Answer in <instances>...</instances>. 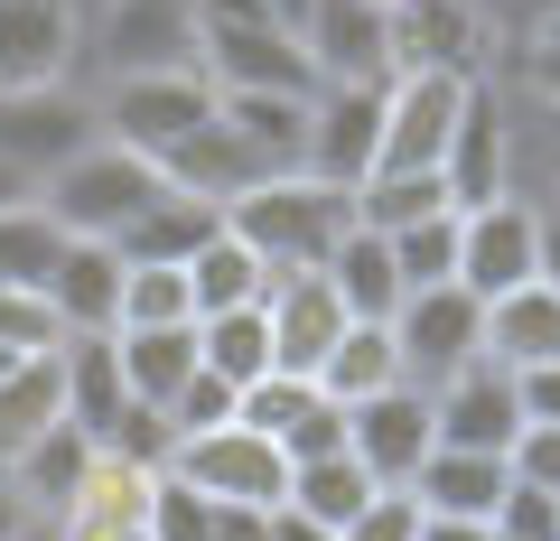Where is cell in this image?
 Wrapping results in <instances>:
<instances>
[{"mask_svg": "<svg viewBox=\"0 0 560 541\" xmlns=\"http://www.w3.org/2000/svg\"><path fill=\"white\" fill-rule=\"evenodd\" d=\"M160 197H168V168L121 150V141H94V150H75L66 168L38 178V215L57 234H75V243H121Z\"/></svg>", "mask_w": 560, "mask_h": 541, "instance_id": "6da1fadb", "label": "cell"}, {"mask_svg": "<svg viewBox=\"0 0 560 541\" xmlns=\"http://www.w3.org/2000/svg\"><path fill=\"white\" fill-rule=\"evenodd\" d=\"M224 224H234L271 271H318L346 243V224H355V187H327V178H308V168L300 178H261V187H243V197L224 205Z\"/></svg>", "mask_w": 560, "mask_h": 541, "instance_id": "7a4b0ae2", "label": "cell"}, {"mask_svg": "<svg viewBox=\"0 0 560 541\" xmlns=\"http://www.w3.org/2000/svg\"><path fill=\"white\" fill-rule=\"evenodd\" d=\"M84 75H197V0H113L84 20Z\"/></svg>", "mask_w": 560, "mask_h": 541, "instance_id": "3957f363", "label": "cell"}, {"mask_svg": "<svg viewBox=\"0 0 560 541\" xmlns=\"http://www.w3.org/2000/svg\"><path fill=\"white\" fill-rule=\"evenodd\" d=\"M94 113H103V141L168 168L215 121V84L206 75H121V84H94Z\"/></svg>", "mask_w": 560, "mask_h": 541, "instance_id": "277c9868", "label": "cell"}, {"mask_svg": "<svg viewBox=\"0 0 560 541\" xmlns=\"http://www.w3.org/2000/svg\"><path fill=\"white\" fill-rule=\"evenodd\" d=\"M467 84H477V75H448V66H420V75H393V84H383L374 178H440L448 131H458V113H467Z\"/></svg>", "mask_w": 560, "mask_h": 541, "instance_id": "5b68a950", "label": "cell"}, {"mask_svg": "<svg viewBox=\"0 0 560 541\" xmlns=\"http://www.w3.org/2000/svg\"><path fill=\"white\" fill-rule=\"evenodd\" d=\"M160 477H178L187 495H206V504H253V514H280V495H290V458H280L261 430H243V421L178 439Z\"/></svg>", "mask_w": 560, "mask_h": 541, "instance_id": "8992f818", "label": "cell"}, {"mask_svg": "<svg viewBox=\"0 0 560 541\" xmlns=\"http://www.w3.org/2000/svg\"><path fill=\"white\" fill-rule=\"evenodd\" d=\"M197 75L215 94H318L300 28L280 20H197Z\"/></svg>", "mask_w": 560, "mask_h": 541, "instance_id": "52a82bcc", "label": "cell"}, {"mask_svg": "<svg viewBox=\"0 0 560 541\" xmlns=\"http://www.w3.org/2000/svg\"><path fill=\"white\" fill-rule=\"evenodd\" d=\"M103 141V113H94V84H20L0 94V160L20 168L28 187L47 168H66L75 150Z\"/></svg>", "mask_w": 560, "mask_h": 541, "instance_id": "ba28073f", "label": "cell"}, {"mask_svg": "<svg viewBox=\"0 0 560 541\" xmlns=\"http://www.w3.org/2000/svg\"><path fill=\"white\" fill-rule=\"evenodd\" d=\"M541 281V205L523 197H486L458 215V290H477L486 308Z\"/></svg>", "mask_w": 560, "mask_h": 541, "instance_id": "9c48e42d", "label": "cell"}, {"mask_svg": "<svg viewBox=\"0 0 560 541\" xmlns=\"http://www.w3.org/2000/svg\"><path fill=\"white\" fill-rule=\"evenodd\" d=\"M393 345H401V383H448L458 364H477L486 355V299L477 290H458V281H440V290H411V299L393 308Z\"/></svg>", "mask_w": 560, "mask_h": 541, "instance_id": "30bf717a", "label": "cell"}, {"mask_svg": "<svg viewBox=\"0 0 560 541\" xmlns=\"http://www.w3.org/2000/svg\"><path fill=\"white\" fill-rule=\"evenodd\" d=\"M440 187L448 205H486V197H514V103L495 94V75L467 84V113L448 131V160H440Z\"/></svg>", "mask_w": 560, "mask_h": 541, "instance_id": "8fae6325", "label": "cell"}, {"mask_svg": "<svg viewBox=\"0 0 560 541\" xmlns=\"http://www.w3.org/2000/svg\"><path fill=\"white\" fill-rule=\"evenodd\" d=\"M430 448H440V430H430V392H420V383H393V392H374V401L346 411V458L374 485H393V495L420 477Z\"/></svg>", "mask_w": 560, "mask_h": 541, "instance_id": "7c38bea8", "label": "cell"}, {"mask_svg": "<svg viewBox=\"0 0 560 541\" xmlns=\"http://www.w3.org/2000/svg\"><path fill=\"white\" fill-rule=\"evenodd\" d=\"M20 84H84L75 0H0V94Z\"/></svg>", "mask_w": 560, "mask_h": 541, "instance_id": "4fadbf2b", "label": "cell"}, {"mask_svg": "<svg viewBox=\"0 0 560 541\" xmlns=\"http://www.w3.org/2000/svg\"><path fill=\"white\" fill-rule=\"evenodd\" d=\"M383 150V84H318L308 94V178L364 187Z\"/></svg>", "mask_w": 560, "mask_h": 541, "instance_id": "5bb4252c", "label": "cell"}, {"mask_svg": "<svg viewBox=\"0 0 560 541\" xmlns=\"http://www.w3.org/2000/svg\"><path fill=\"white\" fill-rule=\"evenodd\" d=\"M300 47L318 84H393V10L374 0H308Z\"/></svg>", "mask_w": 560, "mask_h": 541, "instance_id": "9a60e30c", "label": "cell"}, {"mask_svg": "<svg viewBox=\"0 0 560 541\" xmlns=\"http://www.w3.org/2000/svg\"><path fill=\"white\" fill-rule=\"evenodd\" d=\"M430 430H440V448H486V458H504L523 430V401H514V374H504L495 355L458 364L448 383H430Z\"/></svg>", "mask_w": 560, "mask_h": 541, "instance_id": "2e32d148", "label": "cell"}, {"mask_svg": "<svg viewBox=\"0 0 560 541\" xmlns=\"http://www.w3.org/2000/svg\"><path fill=\"white\" fill-rule=\"evenodd\" d=\"M261 327H271V374H318L327 345L346 337V299L327 290V271H271Z\"/></svg>", "mask_w": 560, "mask_h": 541, "instance_id": "e0dca14e", "label": "cell"}, {"mask_svg": "<svg viewBox=\"0 0 560 541\" xmlns=\"http://www.w3.org/2000/svg\"><path fill=\"white\" fill-rule=\"evenodd\" d=\"M486 0H393V75L448 66V75H486Z\"/></svg>", "mask_w": 560, "mask_h": 541, "instance_id": "ac0fdd59", "label": "cell"}, {"mask_svg": "<svg viewBox=\"0 0 560 541\" xmlns=\"http://www.w3.org/2000/svg\"><path fill=\"white\" fill-rule=\"evenodd\" d=\"M47 308H57L66 337H113L121 327V252L113 243H57V261H47Z\"/></svg>", "mask_w": 560, "mask_h": 541, "instance_id": "d6986e66", "label": "cell"}, {"mask_svg": "<svg viewBox=\"0 0 560 541\" xmlns=\"http://www.w3.org/2000/svg\"><path fill=\"white\" fill-rule=\"evenodd\" d=\"M215 121L253 160V178H300L308 168V94H215Z\"/></svg>", "mask_w": 560, "mask_h": 541, "instance_id": "ffe728a7", "label": "cell"}, {"mask_svg": "<svg viewBox=\"0 0 560 541\" xmlns=\"http://www.w3.org/2000/svg\"><path fill=\"white\" fill-rule=\"evenodd\" d=\"M150 477H160V467H131V458H113V448H94V477H84L75 504L57 514V541H140Z\"/></svg>", "mask_w": 560, "mask_h": 541, "instance_id": "44dd1931", "label": "cell"}, {"mask_svg": "<svg viewBox=\"0 0 560 541\" xmlns=\"http://www.w3.org/2000/svg\"><path fill=\"white\" fill-rule=\"evenodd\" d=\"M57 374H66V430H84L94 448H113V430L131 421V383H121L113 337H66Z\"/></svg>", "mask_w": 560, "mask_h": 541, "instance_id": "7402d4cb", "label": "cell"}, {"mask_svg": "<svg viewBox=\"0 0 560 541\" xmlns=\"http://www.w3.org/2000/svg\"><path fill=\"white\" fill-rule=\"evenodd\" d=\"M504 485L514 477H504V458H486V448H430L401 495H411L420 514H448V522H495Z\"/></svg>", "mask_w": 560, "mask_h": 541, "instance_id": "603a6c76", "label": "cell"}, {"mask_svg": "<svg viewBox=\"0 0 560 541\" xmlns=\"http://www.w3.org/2000/svg\"><path fill=\"white\" fill-rule=\"evenodd\" d=\"M187 271V299H197V318H224V308H261V290H271V261L253 252V243L234 234V224H215V234L197 243V252L178 261Z\"/></svg>", "mask_w": 560, "mask_h": 541, "instance_id": "cb8c5ba5", "label": "cell"}, {"mask_svg": "<svg viewBox=\"0 0 560 541\" xmlns=\"http://www.w3.org/2000/svg\"><path fill=\"white\" fill-rule=\"evenodd\" d=\"M327 401H337V411H355V401H374V392H393L401 383V345H393V318H346V337L327 345V364L318 374Z\"/></svg>", "mask_w": 560, "mask_h": 541, "instance_id": "d4e9b609", "label": "cell"}, {"mask_svg": "<svg viewBox=\"0 0 560 541\" xmlns=\"http://www.w3.org/2000/svg\"><path fill=\"white\" fill-rule=\"evenodd\" d=\"M0 477H10V495H20L28 514H47V522H57L66 504H75V485L94 477V439H84V430H66V421H57V430H47V439H28L20 458L0 467Z\"/></svg>", "mask_w": 560, "mask_h": 541, "instance_id": "484cf974", "label": "cell"}, {"mask_svg": "<svg viewBox=\"0 0 560 541\" xmlns=\"http://www.w3.org/2000/svg\"><path fill=\"white\" fill-rule=\"evenodd\" d=\"M327 290L346 299V318H393L401 308V271H393V243L374 234V224H346V243L318 261Z\"/></svg>", "mask_w": 560, "mask_h": 541, "instance_id": "4316f807", "label": "cell"}, {"mask_svg": "<svg viewBox=\"0 0 560 541\" xmlns=\"http://www.w3.org/2000/svg\"><path fill=\"white\" fill-rule=\"evenodd\" d=\"M57 421H66V374H57V355H20L10 374H0V467L20 458L28 439H47Z\"/></svg>", "mask_w": 560, "mask_h": 541, "instance_id": "83f0119b", "label": "cell"}, {"mask_svg": "<svg viewBox=\"0 0 560 541\" xmlns=\"http://www.w3.org/2000/svg\"><path fill=\"white\" fill-rule=\"evenodd\" d=\"M113 355H121L131 401H140V411H160V401L197 374V327H113Z\"/></svg>", "mask_w": 560, "mask_h": 541, "instance_id": "f1b7e54d", "label": "cell"}, {"mask_svg": "<svg viewBox=\"0 0 560 541\" xmlns=\"http://www.w3.org/2000/svg\"><path fill=\"white\" fill-rule=\"evenodd\" d=\"M486 355L504 364V374H523V364H560V290H514V299L486 308Z\"/></svg>", "mask_w": 560, "mask_h": 541, "instance_id": "f546056e", "label": "cell"}, {"mask_svg": "<svg viewBox=\"0 0 560 541\" xmlns=\"http://www.w3.org/2000/svg\"><path fill=\"white\" fill-rule=\"evenodd\" d=\"M374 495H383V485L337 448V458H300V467H290V495H280V504H290V514H308V522H327V532H346Z\"/></svg>", "mask_w": 560, "mask_h": 541, "instance_id": "4dcf8cb0", "label": "cell"}, {"mask_svg": "<svg viewBox=\"0 0 560 541\" xmlns=\"http://www.w3.org/2000/svg\"><path fill=\"white\" fill-rule=\"evenodd\" d=\"M215 224H224V205H206V197H187V187H168V197L150 205V215H140L113 252H121V261H187L206 234H215Z\"/></svg>", "mask_w": 560, "mask_h": 541, "instance_id": "1f68e13d", "label": "cell"}, {"mask_svg": "<svg viewBox=\"0 0 560 541\" xmlns=\"http://www.w3.org/2000/svg\"><path fill=\"white\" fill-rule=\"evenodd\" d=\"M197 364L215 383H261L271 374V327H261V308H224V318H197Z\"/></svg>", "mask_w": 560, "mask_h": 541, "instance_id": "d6a6232c", "label": "cell"}, {"mask_svg": "<svg viewBox=\"0 0 560 541\" xmlns=\"http://www.w3.org/2000/svg\"><path fill=\"white\" fill-rule=\"evenodd\" d=\"M383 243H393L401 299H411V290H440V281H458V205H440V215L401 224V234H383Z\"/></svg>", "mask_w": 560, "mask_h": 541, "instance_id": "836d02e7", "label": "cell"}, {"mask_svg": "<svg viewBox=\"0 0 560 541\" xmlns=\"http://www.w3.org/2000/svg\"><path fill=\"white\" fill-rule=\"evenodd\" d=\"M121 327H197L178 261H121Z\"/></svg>", "mask_w": 560, "mask_h": 541, "instance_id": "e575fe53", "label": "cell"}, {"mask_svg": "<svg viewBox=\"0 0 560 541\" xmlns=\"http://www.w3.org/2000/svg\"><path fill=\"white\" fill-rule=\"evenodd\" d=\"M57 243H66V234L38 215V197H28V205H0V290H10V281L38 290L47 261H57Z\"/></svg>", "mask_w": 560, "mask_h": 541, "instance_id": "d590c367", "label": "cell"}, {"mask_svg": "<svg viewBox=\"0 0 560 541\" xmlns=\"http://www.w3.org/2000/svg\"><path fill=\"white\" fill-rule=\"evenodd\" d=\"M440 205H448L440 178H364L355 187V224H374V234H401V224L440 215Z\"/></svg>", "mask_w": 560, "mask_h": 541, "instance_id": "8d00e7d4", "label": "cell"}, {"mask_svg": "<svg viewBox=\"0 0 560 541\" xmlns=\"http://www.w3.org/2000/svg\"><path fill=\"white\" fill-rule=\"evenodd\" d=\"M140 541H215V504L187 495L178 477H150V514H140Z\"/></svg>", "mask_w": 560, "mask_h": 541, "instance_id": "74e56055", "label": "cell"}, {"mask_svg": "<svg viewBox=\"0 0 560 541\" xmlns=\"http://www.w3.org/2000/svg\"><path fill=\"white\" fill-rule=\"evenodd\" d=\"M0 345H10V355H57V345H66L47 290H20V281L0 290Z\"/></svg>", "mask_w": 560, "mask_h": 541, "instance_id": "f35d334b", "label": "cell"}, {"mask_svg": "<svg viewBox=\"0 0 560 541\" xmlns=\"http://www.w3.org/2000/svg\"><path fill=\"white\" fill-rule=\"evenodd\" d=\"M160 421H168V439H197V430H224V421H234V383H215V374L197 364V374H187L178 392L160 401Z\"/></svg>", "mask_w": 560, "mask_h": 541, "instance_id": "ab89813d", "label": "cell"}, {"mask_svg": "<svg viewBox=\"0 0 560 541\" xmlns=\"http://www.w3.org/2000/svg\"><path fill=\"white\" fill-rule=\"evenodd\" d=\"M504 477L533 485V495H560V430L523 421V430H514V448H504Z\"/></svg>", "mask_w": 560, "mask_h": 541, "instance_id": "60d3db41", "label": "cell"}, {"mask_svg": "<svg viewBox=\"0 0 560 541\" xmlns=\"http://www.w3.org/2000/svg\"><path fill=\"white\" fill-rule=\"evenodd\" d=\"M495 541H560V495L504 485V504H495Z\"/></svg>", "mask_w": 560, "mask_h": 541, "instance_id": "b9f144b4", "label": "cell"}, {"mask_svg": "<svg viewBox=\"0 0 560 541\" xmlns=\"http://www.w3.org/2000/svg\"><path fill=\"white\" fill-rule=\"evenodd\" d=\"M411 532H420V504H411V495H393V485H383V495L364 504V514L346 522L337 541H411Z\"/></svg>", "mask_w": 560, "mask_h": 541, "instance_id": "7bdbcfd3", "label": "cell"}, {"mask_svg": "<svg viewBox=\"0 0 560 541\" xmlns=\"http://www.w3.org/2000/svg\"><path fill=\"white\" fill-rule=\"evenodd\" d=\"M337 448H346V411H337V401L318 392V411H308V421L290 430V439H280V458L300 467V458H337Z\"/></svg>", "mask_w": 560, "mask_h": 541, "instance_id": "ee69618b", "label": "cell"}, {"mask_svg": "<svg viewBox=\"0 0 560 541\" xmlns=\"http://www.w3.org/2000/svg\"><path fill=\"white\" fill-rule=\"evenodd\" d=\"M514 84H523V94H533L541 113L560 121V47H551V38H523V66H514Z\"/></svg>", "mask_w": 560, "mask_h": 541, "instance_id": "f6af8a7d", "label": "cell"}, {"mask_svg": "<svg viewBox=\"0 0 560 541\" xmlns=\"http://www.w3.org/2000/svg\"><path fill=\"white\" fill-rule=\"evenodd\" d=\"M514 401H523V421L560 430V364H523V374H514Z\"/></svg>", "mask_w": 560, "mask_h": 541, "instance_id": "bcb514c9", "label": "cell"}, {"mask_svg": "<svg viewBox=\"0 0 560 541\" xmlns=\"http://www.w3.org/2000/svg\"><path fill=\"white\" fill-rule=\"evenodd\" d=\"M215 541H271V514H253V504H215Z\"/></svg>", "mask_w": 560, "mask_h": 541, "instance_id": "7dc6e473", "label": "cell"}, {"mask_svg": "<svg viewBox=\"0 0 560 541\" xmlns=\"http://www.w3.org/2000/svg\"><path fill=\"white\" fill-rule=\"evenodd\" d=\"M411 541H495V522H448V514H420Z\"/></svg>", "mask_w": 560, "mask_h": 541, "instance_id": "c3c4849f", "label": "cell"}, {"mask_svg": "<svg viewBox=\"0 0 560 541\" xmlns=\"http://www.w3.org/2000/svg\"><path fill=\"white\" fill-rule=\"evenodd\" d=\"M541 290H560V205H541Z\"/></svg>", "mask_w": 560, "mask_h": 541, "instance_id": "681fc988", "label": "cell"}, {"mask_svg": "<svg viewBox=\"0 0 560 541\" xmlns=\"http://www.w3.org/2000/svg\"><path fill=\"white\" fill-rule=\"evenodd\" d=\"M271 541H337V532H327V522H308V514H290V504H280V514H271Z\"/></svg>", "mask_w": 560, "mask_h": 541, "instance_id": "f907efd6", "label": "cell"}, {"mask_svg": "<svg viewBox=\"0 0 560 541\" xmlns=\"http://www.w3.org/2000/svg\"><path fill=\"white\" fill-rule=\"evenodd\" d=\"M253 10H261V20H280V28H300V20H308V0H253Z\"/></svg>", "mask_w": 560, "mask_h": 541, "instance_id": "816d5d0a", "label": "cell"}, {"mask_svg": "<svg viewBox=\"0 0 560 541\" xmlns=\"http://www.w3.org/2000/svg\"><path fill=\"white\" fill-rule=\"evenodd\" d=\"M20 522H28V504H20V495H10V477H0V541L20 532Z\"/></svg>", "mask_w": 560, "mask_h": 541, "instance_id": "f5cc1de1", "label": "cell"}, {"mask_svg": "<svg viewBox=\"0 0 560 541\" xmlns=\"http://www.w3.org/2000/svg\"><path fill=\"white\" fill-rule=\"evenodd\" d=\"M28 197H38V187H28V178H20L10 160H0V205H28Z\"/></svg>", "mask_w": 560, "mask_h": 541, "instance_id": "db71d44e", "label": "cell"}, {"mask_svg": "<svg viewBox=\"0 0 560 541\" xmlns=\"http://www.w3.org/2000/svg\"><path fill=\"white\" fill-rule=\"evenodd\" d=\"M10 541H57V522H47V514H28V522H20Z\"/></svg>", "mask_w": 560, "mask_h": 541, "instance_id": "11a10c76", "label": "cell"}, {"mask_svg": "<svg viewBox=\"0 0 560 541\" xmlns=\"http://www.w3.org/2000/svg\"><path fill=\"white\" fill-rule=\"evenodd\" d=\"M94 10H113V0H75V20H94Z\"/></svg>", "mask_w": 560, "mask_h": 541, "instance_id": "9f6ffc18", "label": "cell"}, {"mask_svg": "<svg viewBox=\"0 0 560 541\" xmlns=\"http://www.w3.org/2000/svg\"><path fill=\"white\" fill-rule=\"evenodd\" d=\"M10 364H20V355H10V345H0V374H10Z\"/></svg>", "mask_w": 560, "mask_h": 541, "instance_id": "6f0895ef", "label": "cell"}, {"mask_svg": "<svg viewBox=\"0 0 560 541\" xmlns=\"http://www.w3.org/2000/svg\"><path fill=\"white\" fill-rule=\"evenodd\" d=\"M374 10H393V0H374Z\"/></svg>", "mask_w": 560, "mask_h": 541, "instance_id": "680465c9", "label": "cell"}]
</instances>
